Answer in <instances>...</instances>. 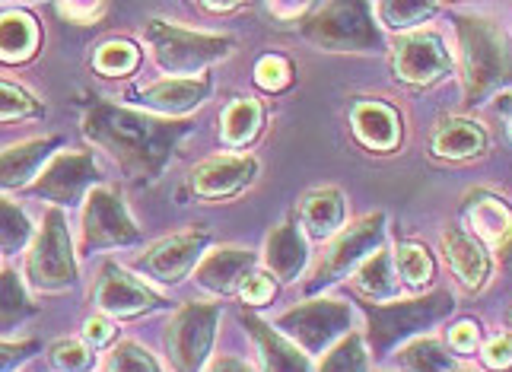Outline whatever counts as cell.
I'll return each instance as SVG.
<instances>
[{"label":"cell","instance_id":"6da1fadb","mask_svg":"<svg viewBox=\"0 0 512 372\" xmlns=\"http://www.w3.org/2000/svg\"><path fill=\"white\" fill-rule=\"evenodd\" d=\"M194 128L191 118H160L118 102H99L83 118V134L105 150L131 182H156Z\"/></svg>","mask_w":512,"mask_h":372},{"label":"cell","instance_id":"7a4b0ae2","mask_svg":"<svg viewBox=\"0 0 512 372\" xmlns=\"http://www.w3.org/2000/svg\"><path fill=\"white\" fill-rule=\"evenodd\" d=\"M458 51H462V83L468 105H481L512 83V48L503 26L493 16H455Z\"/></svg>","mask_w":512,"mask_h":372},{"label":"cell","instance_id":"3957f363","mask_svg":"<svg viewBox=\"0 0 512 372\" xmlns=\"http://www.w3.org/2000/svg\"><path fill=\"white\" fill-rule=\"evenodd\" d=\"M366 344L373 353L385 357V353L401 350L408 341L423 338L430 328H436L443 318L455 312V296L449 290H436L427 296L414 299H395V303H382L366 309Z\"/></svg>","mask_w":512,"mask_h":372},{"label":"cell","instance_id":"277c9868","mask_svg":"<svg viewBox=\"0 0 512 372\" xmlns=\"http://www.w3.org/2000/svg\"><path fill=\"white\" fill-rule=\"evenodd\" d=\"M144 35L153 48V58L169 77L194 80L201 70L226 61L236 51V39L214 32H194L185 26H175L169 20H150Z\"/></svg>","mask_w":512,"mask_h":372},{"label":"cell","instance_id":"5b68a950","mask_svg":"<svg viewBox=\"0 0 512 372\" xmlns=\"http://www.w3.org/2000/svg\"><path fill=\"white\" fill-rule=\"evenodd\" d=\"M303 35L322 51L334 55H382L385 39L369 16V4L357 0H338V4H319L303 20Z\"/></svg>","mask_w":512,"mask_h":372},{"label":"cell","instance_id":"8992f818","mask_svg":"<svg viewBox=\"0 0 512 372\" xmlns=\"http://www.w3.org/2000/svg\"><path fill=\"white\" fill-rule=\"evenodd\" d=\"M385 233H388V217L382 214V210L366 214L363 220L347 226L344 233L325 248V255L315 261L303 293L315 296V293L334 287V283H341L344 277L357 274L363 264L379 252V248H385Z\"/></svg>","mask_w":512,"mask_h":372},{"label":"cell","instance_id":"52a82bcc","mask_svg":"<svg viewBox=\"0 0 512 372\" xmlns=\"http://www.w3.org/2000/svg\"><path fill=\"white\" fill-rule=\"evenodd\" d=\"M77 255L61 210H48L42 229L26 252V280L39 293H64L77 283Z\"/></svg>","mask_w":512,"mask_h":372},{"label":"cell","instance_id":"ba28073f","mask_svg":"<svg viewBox=\"0 0 512 372\" xmlns=\"http://www.w3.org/2000/svg\"><path fill=\"white\" fill-rule=\"evenodd\" d=\"M353 325H357V312L344 299H309L280 315L274 328L312 357L341 344L347 334H353Z\"/></svg>","mask_w":512,"mask_h":372},{"label":"cell","instance_id":"9c48e42d","mask_svg":"<svg viewBox=\"0 0 512 372\" xmlns=\"http://www.w3.org/2000/svg\"><path fill=\"white\" fill-rule=\"evenodd\" d=\"M220 328L217 303H188L169 318L163 347L175 372H204Z\"/></svg>","mask_w":512,"mask_h":372},{"label":"cell","instance_id":"30bf717a","mask_svg":"<svg viewBox=\"0 0 512 372\" xmlns=\"http://www.w3.org/2000/svg\"><path fill=\"white\" fill-rule=\"evenodd\" d=\"M128 245H140V226L128 214L118 188L96 185L83 204V255Z\"/></svg>","mask_w":512,"mask_h":372},{"label":"cell","instance_id":"8fae6325","mask_svg":"<svg viewBox=\"0 0 512 372\" xmlns=\"http://www.w3.org/2000/svg\"><path fill=\"white\" fill-rule=\"evenodd\" d=\"M455 70L452 51L439 32H408L392 42V74L414 90H430Z\"/></svg>","mask_w":512,"mask_h":372},{"label":"cell","instance_id":"7c38bea8","mask_svg":"<svg viewBox=\"0 0 512 372\" xmlns=\"http://www.w3.org/2000/svg\"><path fill=\"white\" fill-rule=\"evenodd\" d=\"M204 255H207V233L185 229V233H172L160 242L147 245L134 258V271H140L147 280L163 283V287H175L191 271H198Z\"/></svg>","mask_w":512,"mask_h":372},{"label":"cell","instance_id":"4fadbf2b","mask_svg":"<svg viewBox=\"0 0 512 372\" xmlns=\"http://www.w3.org/2000/svg\"><path fill=\"white\" fill-rule=\"evenodd\" d=\"M99 166L96 159L86 153V150H67V153H58L51 163L45 166V172L35 179L32 185V194L42 201H55L61 207H80V201L86 204L90 198V191L99 182Z\"/></svg>","mask_w":512,"mask_h":372},{"label":"cell","instance_id":"5bb4252c","mask_svg":"<svg viewBox=\"0 0 512 372\" xmlns=\"http://www.w3.org/2000/svg\"><path fill=\"white\" fill-rule=\"evenodd\" d=\"M93 303L105 318H137L163 306V296H156L147 283H140L128 271H121L115 261H105L93 283Z\"/></svg>","mask_w":512,"mask_h":372},{"label":"cell","instance_id":"9a60e30c","mask_svg":"<svg viewBox=\"0 0 512 372\" xmlns=\"http://www.w3.org/2000/svg\"><path fill=\"white\" fill-rule=\"evenodd\" d=\"M465 217L474 239L487 245V252L503 268L512 264V204L500 198V194L478 188L465 198Z\"/></svg>","mask_w":512,"mask_h":372},{"label":"cell","instance_id":"2e32d148","mask_svg":"<svg viewBox=\"0 0 512 372\" xmlns=\"http://www.w3.org/2000/svg\"><path fill=\"white\" fill-rule=\"evenodd\" d=\"M255 175H258L255 156L223 153L194 166L188 172V188L194 191V198H201V201H226L249 188Z\"/></svg>","mask_w":512,"mask_h":372},{"label":"cell","instance_id":"e0dca14e","mask_svg":"<svg viewBox=\"0 0 512 372\" xmlns=\"http://www.w3.org/2000/svg\"><path fill=\"white\" fill-rule=\"evenodd\" d=\"M350 131L360 140V147L373 153H395L401 147L404 124L395 105L382 99H357L350 105Z\"/></svg>","mask_w":512,"mask_h":372},{"label":"cell","instance_id":"ac0fdd59","mask_svg":"<svg viewBox=\"0 0 512 372\" xmlns=\"http://www.w3.org/2000/svg\"><path fill=\"white\" fill-rule=\"evenodd\" d=\"M131 102H137L140 109L156 112V115H169V118H182L191 115L194 109L210 99V80L194 77V80H182V77H166L156 80L150 86H140V90L128 93Z\"/></svg>","mask_w":512,"mask_h":372},{"label":"cell","instance_id":"d6986e66","mask_svg":"<svg viewBox=\"0 0 512 372\" xmlns=\"http://www.w3.org/2000/svg\"><path fill=\"white\" fill-rule=\"evenodd\" d=\"M258 268V252L252 248H236V245H220L214 252H207L194 271L198 287L217 296H239L242 283L249 280Z\"/></svg>","mask_w":512,"mask_h":372},{"label":"cell","instance_id":"ffe728a7","mask_svg":"<svg viewBox=\"0 0 512 372\" xmlns=\"http://www.w3.org/2000/svg\"><path fill=\"white\" fill-rule=\"evenodd\" d=\"M439 245H443V255L449 271L455 274V280L462 283V290L478 293L487 287V280L493 274V261L490 252L474 239L471 233H465L458 223H449L439 236Z\"/></svg>","mask_w":512,"mask_h":372},{"label":"cell","instance_id":"44dd1931","mask_svg":"<svg viewBox=\"0 0 512 372\" xmlns=\"http://www.w3.org/2000/svg\"><path fill=\"white\" fill-rule=\"evenodd\" d=\"M242 328L249 331V338L258 350L261 372H315L309 353L303 347H296L274 325L261 322L258 315H242Z\"/></svg>","mask_w":512,"mask_h":372},{"label":"cell","instance_id":"7402d4cb","mask_svg":"<svg viewBox=\"0 0 512 372\" xmlns=\"http://www.w3.org/2000/svg\"><path fill=\"white\" fill-rule=\"evenodd\" d=\"M490 137L478 121L471 118H443L430 131V156L443 163H468V159L484 156Z\"/></svg>","mask_w":512,"mask_h":372},{"label":"cell","instance_id":"603a6c76","mask_svg":"<svg viewBox=\"0 0 512 372\" xmlns=\"http://www.w3.org/2000/svg\"><path fill=\"white\" fill-rule=\"evenodd\" d=\"M309 264V242L296 223H280L264 242V268L277 283H293L303 277Z\"/></svg>","mask_w":512,"mask_h":372},{"label":"cell","instance_id":"cb8c5ba5","mask_svg":"<svg viewBox=\"0 0 512 372\" xmlns=\"http://www.w3.org/2000/svg\"><path fill=\"white\" fill-rule=\"evenodd\" d=\"M64 140L61 137H39V140H20L4 150V191H20L26 185H35V179L45 172V166L58 156Z\"/></svg>","mask_w":512,"mask_h":372},{"label":"cell","instance_id":"d4e9b609","mask_svg":"<svg viewBox=\"0 0 512 372\" xmlns=\"http://www.w3.org/2000/svg\"><path fill=\"white\" fill-rule=\"evenodd\" d=\"M347 220V201L341 188H312L299 204V229L306 239L325 242L331 239Z\"/></svg>","mask_w":512,"mask_h":372},{"label":"cell","instance_id":"484cf974","mask_svg":"<svg viewBox=\"0 0 512 372\" xmlns=\"http://www.w3.org/2000/svg\"><path fill=\"white\" fill-rule=\"evenodd\" d=\"M353 290L360 296H366L369 303H395L398 293H401V277H398V268H395V252H388V248H379V252L369 258L363 268L353 274Z\"/></svg>","mask_w":512,"mask_h":372},{"label":"cell","instance_id":"4316f807","mask_svg":"<svg viewBox=\"0 0 512 372\" xmlns=\"http://www.w3.org/2000/svg\"><path fill=\"white\" fill-rule=\"evenodd\" d=\"M264 128V109L258 99H233L220 115V137L226 147H249Z\"/></svg>","mask_w":512,"mask_h":372},{"label":"cell","instance_id":"83f0119b","mask_svg":"<svg viewBox=\"0 0 512 372\" xmlns=\"http://www.w3.org/2000/svg\"><path fill=\"white\" fill-rule=\"evenodd\" d=\"M395 366L401 372H455V357L436 338L408 341L401 350L392 353Z\"/></svg>","mask_w":512,"mask_h":372},{"label":"cell","instance_id":"f1b7e54d","mask_svg":"<svg viewBox=\"0 0 512 372\" xmlns=\"http://www.w3.org/2000/svg\"><path fill=\"white\" fill-rule=\"evenodd\" d=\"M0 51H4L7 64H20L35 55L39 48V23L32 20L29 13H4V23H0Z\"/></svg>","mask_w":512,"mask_h":372},{"label":"cell","instance_id":"f546056e","mask_svg":"<svg viewBox=\"0 0 512 372\" xmlns=\"http://www.w3.org/2000/svg\"><path fill=\"white\" fill-rule=\"evenodd\" d=\"M395 268L404 290H427L436 277V261L430 248L420 242H401L395 248Z\"/></svg>","mask_w":512,"mask_h":372},{"label":"cell","instance_id":"4dcf8cb0","mask_svg":"<svg viewBox=\"0 0 512 372\" xmlns=\"http://www.w3.org/2000/svg\"><path fill=\"white\" fill-rule=\"evenodd\" d=\"M140 64V48L128 39H112L93 51V70L99 77H128Z\"/></svg>","mask_w":512,"mask_h":372},{"label":"cell","instance_id":"1f68e13d","mask_svg":"<svg viewBox=\"0 0 512 372\" xmlns=\"http://www.w3.org/2000/svg\"><path fill=\"white\" fill-rule=\"evenodd\" d=\"M35 312H39V306L29 299V290H26L20 271L4 268V331H7V338L23 322H29Z\"/></svg>","mask_w":512,"mask_h":372},{"label":"cell","instance_id":"d6a6232c","mask_svg":"<svg viewBox=\"0 0 512 372\" xmlns=\"http://www.w3.org/2000/svg\"><path fill=\"white\" fill-rule=\"evenodd\" d=\"M315 372H369V344L357 331L347 334L341 344H334Z\"/></svg>","mask_w":512,"mask_h":372},{"label":"cell","instance_id":"836d02e7","mask_svg":"<svg viewBox=\"0 0 512 372\" xmlns=\"http://www.w3.org/2000/svg\"><path fill=\"white\" fill-rule=\"evenodd\" d=\"M4 226H0V239H4V255L7 258H13V255H20L26 245H32L35 239H32V220H29V214L26 210L16 204V201H10V198H4Z\"/></svg>","mask_w":512,"mask_h":372},{"label":"cell","instance_id":"e575fe53","mask_svg":"<svg viewBox=\"0 0 512 372\" xmlns=\"http://www.w3.org/2000/svg\"><path fill=\"white\" fill-rule=\"evenodd\" d=\"M376 13H379L382 26L408 35V29L414 32V26L427 23L430 16H436L439 7L436 4H398V0H385V4H376Z\"/></svg>","mask_w":512,"mask_h":372},{"label":"cell","instance_id":"d590c367","mask_svg":"<svg viewBox=\"0 0 512 372\" xmlns=\"http://www.w3.org/2000/svg\"><path fill=\"white\" fill-rule=\"evenodd\" d=\"M48 363L55 366V372H90L96 357L93 347L80 338H64L48 347Z\"/></svg>","mask_w":512,"mask_h":372},{"label":"cell","instance_id":"8d00e7d4","mask_svg":"<svg viewBox=\"0 0 512 372\" xmlns=\"http://www.w3.org/2000/svg\"><path fill=\"white\" fill-rule=\"evenodd\" d=\"M102 372H163L153 353H147L137 341H121L109 350Z\"/></svg>","mask_w":512,"mask_h":372},{"label":"cell","instance_id":"74e56055","mask_svg":"<svg viewBox=\"0 0 512 372\" xmlns=\"http://www.w3.org/2000/svg\"><path fill=\"white\" fill-rule=\"evenodd\" d=\"M255 83L264 93H284L293 83V64L284 55H264L255 64Z\"/></svg>","mask_w":512,"mask_h":372},{"label":"cell","instance_id":"f35d334b","mask_svg":"<svg viewBox=\"0 0 512 372\" xmlns=\"http://www.w3.org/2000/svg\"><path fill=\"white\" fill-rule=\"evenodd\" d=\"M0 93H4V121H23V118H39L42 115V102L35 99L29 90H23L20 83L4 80L0 83Z\"/></svg>","mask_w":512,"mask_h":372},{"label":"cell","instance_id":"ab89813d","mask_svg":"<svg viewBox=\"0 0 512 372\" xmlns=\"http://www.w3.org/2000/svg\"><path fill=\"white\" fill-rule=\"evenodd\" d=\"M274 293H277V280H274L271 274H264V271H255L249 280L242 283L239 299H242L245 306L261 309V306H268V303H271Z\"/></svg>","mask_w":512,"mask_h":372},{"label":"cell","instance_id":"60d3db41","mask_svg":"<svg viewBox=\"0 0 512 372\" xmlns=\"http://www.w3.org/2000/svg\"><path fill=\"white\" fill-rule=\"evenodd\" d=\"M481 360L487 369H497V372L509 369L512 366V334H493L481 350Z\"/></svg>","mask_w":512,"mask_h":372},{"label":"cell","instance_id":"b9f144b4","mask_svg":"<svg viewBox=\"0 0 512 372\" xmlns=\"http://www.w3.org/2000/svg\"><path fill=\"white\" fill-rule=\"evenodd\" d=\"M478 347H481V331H478V325L471 322V318H462V322L449 328V350L452 353H462V357H468V353H474Z\"/></svg>","mask_w":512,"mask_h":372},{"label":"cell","instance_id":"7bdbcfd3","mask_svg":"<svg viewBox=\"0 0 512 372\" xmlns=\"http://www.w3.org/2000/svg\"><path fill=\"white\" fill-rule=\"evenodd\" d=\"M83 341L90 344V347H105V344H112L115 341V325H112V318H105V315H96L86 322V331H83Z\"/></svg>","mask_w":512,"mask_h":372},{"label":"cell","instance_id":"ee69618b","mask_svg":"<svg viewBox=\"0 0 512 372\" xmlns=\"http://www.w3.org/2000/svg\"><path fill=\"white\" fill-rule=\"evenodd\" d=\"M58 13L70 23H96L102 13H109L105 4H58Z\"/></svg>","mask_w":512,"mask_h":372},{"label":"cell","instance_id":"f6af8a7d","mask_svg":"<svg viewBox=\"0 0 512 372\" xmlns=\"http://www.w3.org/2000/svg\"><path fill=\"white\" fill-rule=\"evenodd\" d=\"M39 350V341H4V372H16V366H20L26 357H32V353Z\"/></svg>","mask_w":512,"mask_h":372},{"label":"cell","instance_id":"bcb514c9","mask_svg":"<svg viewBox=\"0 0 512 372\" xmlns=\"http://www.w3.org/2000/svg\"><path fill=\"white\" fill-rule=\"evenodd\" d=\"M207 372H255V369L239 357H217L207 366Z\"/></svg>","mask_w":512,"mask_h":372},{"label":"cell","instance_id":"7dc6e473","mask_svg":"<svg viewBox=\"0 0 512 372\" xmlns=\"http://www.w3.org/2000/svg\"><path fill=\"white\" fill-rule=\"evenodd\" d=\"M268 10H271V13H277L280 20H293V16H303V20H306V16L312 13V7H309V4H271Z\"/></svg>","mask_w":512,"mask_h":372},{"label":"cell","instance_id":"c3c4849f","mask_svg":"<svg viewBox=\"0 0 512 372\" xmlns=\"http://www.w3.org/2000/svg\"><path fill=\"white\" fill-rule=\"evenodd\" d=\"M493 109H497V115L503 118V124H506V137L512 140V93L497 96V102H493Z\"/></svg>","mask_w":512,"mask_h":372},{"label":"cell","instance_id":"681fc988","mask_svg":"<svg viewBox=\"0 0 512 372\" xmlns=\"http://www.w3.org/2000/svg\"><path fill=\"white\" fill-rule=\"evenodd\" d=\"M204 10H220V13H229V10H242V4H201Z\"/></svg>","mask_w":512,"mask_h":372},{"label":"cell","instance_id":"f907efd6","mask_svg":"<svg viewBox=\"0 0 512 372\" xmlns=\"http://www.w3.org/2000/svg\"><path fill=\"white\" fill-rule=\"evenodd\" d=\"M455 372H478V369H468V366L462 369V366H455Z\"/></svg>","mask_w":512,"mask_h":372}]
</instances>
